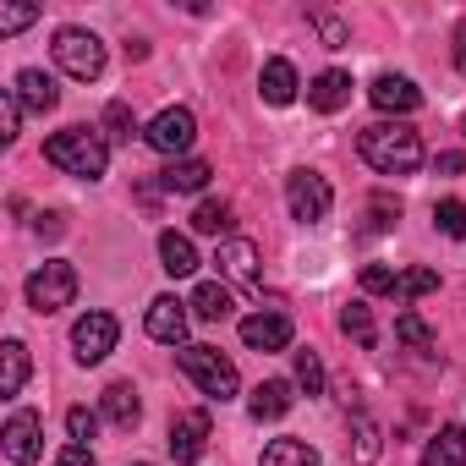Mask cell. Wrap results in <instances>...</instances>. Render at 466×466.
I'll return each instance as SVG.
<instances>
[{
  "instance_id": "44dd1931",
  "label": "cell",
  "mask_w": 466,
  "mask_h": 466,
  "mask_svg": "<svg viewBox=\"0 0 466 466\" xmlns=\"http://www.w3.org/2000/svg\"><path fill=\"white\" fill-rule=\"evenodd\" d=\"M422 466H466V428H439L422 444Z\"/></svg>"
},
{
  "instance_id": "5b68a950",
  "label": "cell",
  "mask_w": 466,
  "mask_h": 466,
  "mask_svg": "<svg viewBox=\"0 0 466 466\" xmlns=\"http://www.w3.org/2000/svg\"><path fill=\"white\" fill-rule=\"evenodd\" d=\"M72 302H77V269L66 258H50L28 275V308L34 313H61Z\"/></svg>"
},
{
  "instance_id": "52a82bcc",
  "label": "cell",
  "mask_w": 466,
  "mask_h": 466,
  "mask_svg": "<svg viewBox=\"0 0 466 466\" xmlns=\"http://www.w3.org/2000/svg\"><path fill=\"white\" fill-rule=\"evenodd\" d=\"M116 340H121V324H116L110 313H83V319L72 324V357H77L83 368L105 362V357L116 351Z\"/></svg>"
},
{
  "instance_id": "7c38bea8",
  "label": "cell",
  "mask_w": 466,
  "mask_h": 466,
  "mask_svg": "<svg viewBox=\"0 0 466 466\" xmlns=\"http://www.w3.org/2000/svg\"><path fill=\"white\" fill-rule=\"evenodd\" d=\"M214 264H219V275L230 280V286H258V248L248 242V237H225L219 248H214Z\"/></svg>"
},
{
  "instance_id": "2e32d148",
  "label": "cell",
  "mask_w": 466,
  "mask_h": 466,
  "mask_svg": "<svg viewBox=\"0 0 466 466\" xmlns=\"http://www.w3.org/2000/svg\"><path fill=\"white\" fill-rule=\"evenodd\" d=\"M99 417H105L110 428L132 433V428H137V417H143V400H137V390H132V384H110V390L99 395Z\"/></svg>"
},
{
  "instance_id": "b9f144b4",
  "label": "cell",
  "mask_w": 466,
  "mask_h": 466,
  "mask_svg": "<svg viewBox=\"0 0 466 466\" xmlns=\"http://www.w3.org/2000/svg\"><path fill=\"white\" fill-rule=\"evenodd\" d=\"M34 230H39V237H61V214H39Z\"/></svg>"
},
{
  "instance_id": "cb8c5ba5",
  "label": "cell",
  "mask_w": 466,
  "mask_h": 466,
  "mask_svg": "<svg viewBox=\"0 0 466 466\" xmlns=\"http://www.w3.org/2000/svg\"><path fill=\"white\" fill-rule=\"evenodd\" d=\"M23 384H28V346L23 340H6L0 346V395H23Z\"/></svg>"
},
{
  "instance_id": "ac0fdd59",
  "label": "cell",
  "mask_w": 466,
  "mask_h": 466,
  "mask_svg": "<svg viewBox=\"0 0 466 466\" xmlns=\"http://www.w3.org/2000/svg\"><path fill=\"white\" fill-rule=\"evenodd\" d=\"M291 400H297L291 379H264V384L248 395V411H253L258 422H275V417H286V411H291Z\"/></svg>"
},
{
  "instance_id": "d4e9b609",
  "label": "cell",
  "mask_w": 466,
  "mask_h": 466,
  "mask_svg": "<svg viewBox=\"0 0 466 466\" xmlns=\"http://www.w3.org/2000/svg\"><path fill=\"white\" fill-rule=\"evenodd\" d=\"M230 225H237V214H230V203L225 198H203L198 208H192V230H198V237H230Z\"/></svg>"
},
{
  "instance_id": "d6a6232c",
  "label": "cell",
  "mask_w": 466,
  "mask_h": 466,
  "mask_svg": "<svg viewBox=\"0 0 466 466\" xmlns=\"http://www.w3.org/2000/svg\"><path fill=\"white\" fill-rule=\"evenodd\" d=\"M297 384L308 395H324V362H319V351H297Z\"/></svg>"
},
{
  "instance_id": "ba28073f",
  "label": "cell",
  "mask_w": 466,
  "mask_h": 466,
  "mask_svg": "<svg viewBox=\"0 0 466 466\" xmlns=\"http://www.w3.org/2000/svg\"><path fill=\"white\" fill-rule=\"evenodd\" d=\"M148 148L154 154H165V159H176V154H187L192 148V137H198V116L192 110H181V105H170V110H159L154 121H148Z\"/></svg>"
},
{
  "instance_id": "7402d4cb",
  "label": "cell",
  "mask_w": 466,
  "mask_h": 466,
  "mask_svg": "<svg viewBox=\"0 0 466 466\" xmlns=\"http://www.w3.org/2000/svg\"><path fill=\"white\" fill-rule=\"evenodd\" d=\"M192 319H203V324H225L230 319V308H237V302H230V291L219 286V280H203L198 291H192Z\"/></svg>"
},
{
  "instance_id": "e575fe53",
  "label": "cell",
  "mask_w": 466,
  "mask_h": 466,
  "mask_svg": "<svg viewBox=\"0 0 466 466\" xmlns=\"http://www.w3.org/2000/svg\"><path fill=\"white\" fill-rule=\"evenodd\" d=\"M66 433H72L77 444H88V439L99 433V417H94L88 406H72V411H66Z\"/></svg>"
},
{
  "instance_id": "484cf974",
  "label": "cell",
  "mask_w": 466,
  "mask_h": 466,
  "mask_svg": "<svg viewBox=\"0 0 466 466\" xmlns=\"http://www.w3.org/2000/svg\"><path fill=\"white\" fill-rule=\"evenodd\" d=\"M258 466H324V461H319V450L302 444V439H275V444L258 455Z\"/></svg>"
},
{
  "instance_id": "d590c367",
  "label": "cell",
  "mask_w": 466,
  "mask_h": 466,
  "mask_svg": "<svg viewBox=\"0 0 466 466\" xmlns=\"http://www.w3.org/2000/svg\"><path fill=\"white\" fill-rule=\"evenodd\" d=\"M313 23H319V39H324V50H346V39H351V34H346V23H340V17L319 12Z\"/></svg>"
},
{
  "instance_id": "f1b7e54d",
  "label": "cell",
  "mask_w": 466,
  "mask_h": 466,
  "mask_svg": "<svg viewBox=\"0 0 466 466\" xmlns=\"http://www.w3.org/2000/svg\"><path fill=\"white\" fill-rule=\"evenodd\" d=\"M132 132H137V116H132V105H127V99H110V105H105V137H116V143H132Z\"/></svg>"
},
{
  "instance_id": "8d00e7d4",
  "label": "cell",
  "mask_w": 466,
  "mask_h": 466,
  "mask_svg": "<svg viewBox=\"0 0 466 466\" xmlns=\"http://www.w3.org/2000/svg\"><path fill=\"white\" fill-rule=\"evenodd\" d=\"M28 23H39V6H0V34H23Z\"/></svg>"
},
{
  "instance_id": "5bb4252c",
  "label": "cell",
  "mask_w": 466,
  "mask_h": 466,
  "mask_svg": "<svg viewBox=\"0 0 466 466\" xmlns=\"http://www.w3.org/2000/svg\"><path fill=\"white\" fill-rule=\"evenodd\" d=\"M17 105L28 110V116H50L56 105H61V88H56V77L50 72H39V66H28V72H17Z\"/></svg>"
},
{
  "instance_id": "4dcf8cb0",
  "label": "cell",
  "mask_w": 466,
  "mask_h": 466,
  "mask_svg": "<svg viewBox=\"0 0 466 466\" xmlns=\"http://www.w3.org/2000/svg\"><path fill=\"white\" fill-rule=\"evenodd\" d=\"M395 335H400V340H406L411 351H433V329H428V324H422V319H417L411 308H406V313L395 319Z\"/></svg>"
},
{
  "instance_id": "836d02e7",
  "label": "cell",
  "mask_w": 466,
  "mask_h": 466,
  "mask_svg": "<svg viewBox=\"0 0 466 466\" xmlns=\"http://www.w3.org/2000/svg\"><path fill=\"white\" fill-rule=\"evenodd\" d=\"M395 280H400V275H395L390 264H368V269H362V291H368V297H395Z\"/></svg>"
},
{
  "instance_id": "83f0119b",
  "label": "cell",
  "mask_w": 466,
  "mask_h": 466,
  "mask_svg": "<svg viewBox=\"0 0 466 466\" xmlns=\"http://www.w3.org/2000/svg\"><path fill=\"white\" fill-rule=\"evenodd\" d=\"M351 439H357V450H351V461L357 466H373L379 461V428H373V417H351Z\"/></svg>"
},
{
  "instance_id": "4fadbf2b",
  "label": "cell",
  "mask_w": 466,
  "mask_h": 466,
  "mask_svg": "<svg viewBox=\"0 0 466 466\" xmlns=\"http://www.w3.org/2000/svg\"><path fill=\"white\" fill-rule=\"evenodd\" d=\"M368 99H373L384 116H411V110L422 105V88H417L411 77H395V72H384V77H373Z\"/></svg>"
},
{
  "instance_id": "277c9868",
  "label": "cell",
  "mask_w": 466,
  "mask_h": 466,
  "mask_svg": "<svg viewBox=\"0 0 466 466\" xmlns=\"http://www.w3.org/2000/svg\"><path fill=\"white\" fill-rule=\"evenodd\" d=\"M50 50H56V66H61L66 77H77V83H94V77L105 72V45H99V34H88V28H61Z\"/></svg>"
},
{
  "instance_id": "7a4b0ae2",
  "label": "cell",
  "mask_w": 466,
  "mask_h": 466,
  "mask_svg": "<svg viewBox=\"0 0 466 466\" xmlns=\"http://www.w3.org/2000/svg\"><path fill=\"white\" fill-rule=\"evenodd\" d=\"M45 159L61 170V176H77V181H99L105 165H110V137L99 127H66L45 143Z\"/></svg>"
},
{
  "instance_id": "4316f807",
  "label": "cell",
  "mask_w": 466,
  "mask_h": 466,
  "mask_svg": "<svg viewBox=\"0 0 466 466\" xmlns=\"http://www.w3.org/2000/svg\"><path fill=\"white\" fill-rule=\"evenodd\" d=\"M340 329H346L357 346H373V340H379V329H373V308H368V302H346V308H340Z\"/></svg>"
},
{
  "instance_id": "8fae6325",
  "label": "cell",
  "mask_w": 466,
  "mask_h": 466,
  "mask_svg": "<svg viewBox=\"0 0 466 466\" xmlns=\"http://www.w3.org/2000/svg\"><path fill=\"white\" fill-rule=\"evenodd\" d=\"M291 319L280 313V308H264V313H248L242 319V340H248V351H286L291 346Z\"/></svg>"
},
{
  "instance_id": "ab89813d",
  "label": "cell",
  "mask_w": 466,
  "mask_h": 466,
  "mask_svg": "<svg viewBox=\"0 0 466 466\" xmlns=\"http://www.w3.org/2000/svg\"><path fill=\"white\" fill-rule=\"evenodd\" d=\"M400 219V203H390V198H373V225H395Z\"/></svg>"
},
{
  "instance_id": "ffe728a7",
  "label": "cell",
  "mask_w": 466,
  "mask_h": 466,
  "mask_svg": "<svg viewBox=\"0 0 466 466\" xmlns=\"http://www.w3.org/2000/svg\"><path fill=\"white\" fill-rule=\"evenodd\" d=\"M297 88H302V83H297V66H291V61H280V56L264 61V72H258V94H264L269 105H291Z\"/></svg>"
},
{
  "instance_id": "9a60e30c",
  "label": "cell",
  "mask_w": 466,
  "mask_h": 466,
  "mask_svg": "<svg viewBox=\"0 0 466 466\" xmlns=\"http://www.w3.org/2000/svg\"><path fill=\"white\" fill-rule=\"evenodd\" d=\"M148 335H154L159 346H181V340H187V302L154 297V302H148Z\"/></svg>"
},
{
  "instance_id": "74e56055",
  "label": "cell",
  "mask_w": 466,
  "mask_h": 466,
  "mask_svg": "<svg viewBox=\"0 0 466 466\" xmlns=\"http://www.w3.org/2000/svg\"><path fill=\"white\" fill-rule=\"evenodd\" d=\"M17 116H23V105H17V94L6 88V99H0V143H17Z\"/></svg>"
},
{
  "instance_id": "30bf717a",
  "label": "cell",
  "mask_w": 466,
  "mask_h": 466,
  "mask_svg": "<svg viewBox=\"0 0 466 466\" xmlns=\"http://www.w3.org/2000/svg\"><path fill=\"white\" fill-rule=\"evenodd\" d=\"M208 411H176L170 417V455H176V466H192V461H203V450H208Z\"/></svg>"
},
{
  "instance_id": "8992f818",
  "label": "cell",
  "mask_w": 466,
  "mask_h": 466,
  "mask_svg": "<svg viewBox=\"0 0 466 466\" xmlns=\"http://www.w3.org/2000/svg\"><path fill=\"white\" fill-rule=\"evenodd\" d=\"M286 203H291V219L319 225V219H329L335 192H329V181H324L319 170H291V176H286Z\"/></svg>"
},
{
  "instance_id": "9c48e42d",
  "label": "cell",
  "mask_w": 466,
  "mask_h": 466,
  "mask_svg": "<svg viewBox=\"0 0 466 466\" xmlns=\"http://www.w3.org/2000/svg\"><path fill=\"white\" fill-rule=\"evenodd\" d=\"M0 444H6V461H12V466H34L39 450H45V422H39V411H12L6 428H0Z\"/></svg>"
},
{
  "instance_id": "3957f363",
  "label": "cell",
  "mask_w": 466,
  "mask_h": 466,
  "mask_svg": "<svg viewBox=\"0 0 466 466\" xmlns=\"http://www.w3.org/2000/svg\"><path fill=\"white\" fill-rule=\"evenodd\" d=\"M176 362H181V373L208 395V400H237V390H242V373H237V362H230L225 351H214V346H181L176 351Z\"/></svg>"
},
{
  "instance_id": "6da1fadb",
  "label": "cell",
  "mask_w": 466,
  "mask_h": 466,
  "mask_svg": "<svg viewBox=\"0 0 466 466\" xmlns=\"http://www.w3.org/2000/svg\"><path fill=\"white\" fill-rule=\"evenodd\" d=\"M357 154H362L379 176H411V170L422 165V137H417V127H406V121H373V127H362Z\"/></svg>"
},
{
  "instance_id": "603a6c76",
  "label": "cell",
  "mask_w": 466,
  "mask_h": 466,
  "mask_svg": "<svg viewBox=\"0 0 466 466\" xmlns=\"http://www.w3.org/2000/svg\"><path fill=\"white\" fill-rule=\"evenodd\" d=\"M208 176H214V170H208L203 159H170V165L159 170V187H165V192H203Z\"/></svg>"
},
{
  "instance_id": "60d3db41",
  "label": "cell",
  "mask_w": 466,
  "mask_h": 466,
  "mask_svg": "<svg viewBox=\"0 0 466 466\" xmlns=\"http://www.w3.org/2000/svg\"><path fill=\"white\" fill-rule=\"evenodd\" d=\"M439 170H444V176H461V170H466V154H439Z\"/></svg>"
},
{
  "instance_id": "1f68e13d",
  "label": "cell",
  "mask_w": 466,
  "mask_h": 466,
  "mask_svg": "<svg viewBox=\"0 0 466 466\" xmlns=\"http://www.w3.org/2000/svg\"><path fill=\"white\" fill-rule=\"evenodd\" d=\"M428 291H439V275H433V269H406V275L395 280V297H400V302L428 297Z\"/></svg>"
},
{
  "instance_id": "e0dca14e",
  "label": "cell",
  "mask_w": 466,
  "mask_h": 466,
  "mask_svg": "<svg viewBox=\"0 0 466 466\" xmlns=\"http://www.w3.org/2000/svg\"><path fill=\"white\" fill-rule=\"evenodd\" d=\"M308 105H313L319 116L346 110V105H351V77H346V72H319V77L308 83Z\"/></svg>"
},
{
  "instance_id": "d6986e66",
  "label": "cell",
  "mask_w": 466,
  "mask_h": 466,
  "mask_svg": "<svg viewBox=\"0 0 466 466\" xmlns=\"http://www.w3.org/2000/svg\"><path fill=\"white\" fill-rule=\"evenodd\" d=\"M159 269L176 275V280L198 275V248H192V237H181V230H159Z\"/></svg>"
},
{
  "instance_id": "f35d334b",
  "label": "cell",
  "mask_w": 466,
  "mask_h": 466,
  "mask_svg": "<svg viewBox=\"0 0 466 466\" xmlns=\"http://www.w3.org/2000/svg\"><path fill=\"white\" fill-rule=\"evenodd\" d=\"M56 466H99V461L88 455V444H72V450H61V455H56Z\"/></svg>"
},
{
  "instance_id": "ee69618b",
  "label": "cell",
  "mask_w": 466,
  "mask_h": 466,
  "mask_svg": "<svg viewBox=\"0 0 466 466\" xmlns=\"http://www.w3.org/2000/svg\"><path fill=\"white\" fill-rule=\"evenodd\" d=\"M132 466H154V461H132Z\"/></svg>"
},
{
  "instance_id": "7bdbcfd3",
  "label": "cell",
  "mask_w": 466,
  "mask_h": 466,
  "mask_svg": "<svg viewBox=\"0 0 466 466\" xmlns=\"http://www.w3.org/2000/svg\"><path fill=\"white\" fill-rule=\"evenodd\" d=\"M455 66H461V77H466V23L455 28Z\"/></svg>"
},
{
  "instance_id": "f546056e",
  "label": "cell",
  "mask_w": 466,
  "mask_h": 466,
  "mask_svg": "<svg viewBox=\"0 0 466 466\" xmlns=\"http://www.w3.org/2000/svg\"><path fill=\"white\" fill-rule=\"evenodd\" d=\"M433 225L444 230V237H466V203L461 198H444V203H433Z\"/></svg>"
}]
</instances>
